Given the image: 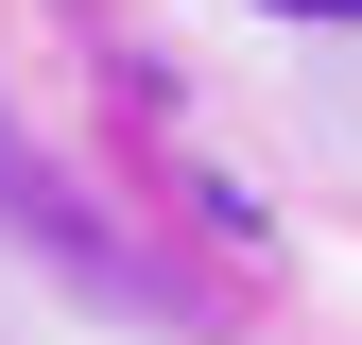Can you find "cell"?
I'll list each match as a JSON object with an SVG mask.
<instances>
[{"mask_svg":"<svg viewBox=\"0 0 362 345\" xmlns=\"http://www.w3.org/2000/svg\"><path fill=\"white\" fill-rule=\"evenodd\" d=\"M259 18H293V35H328V18H362V0H259Z\"/></svg>","mask_w":362,"mask_h":345,"instance_id":"6da1fadb","label":"cell"}]
</instances>
